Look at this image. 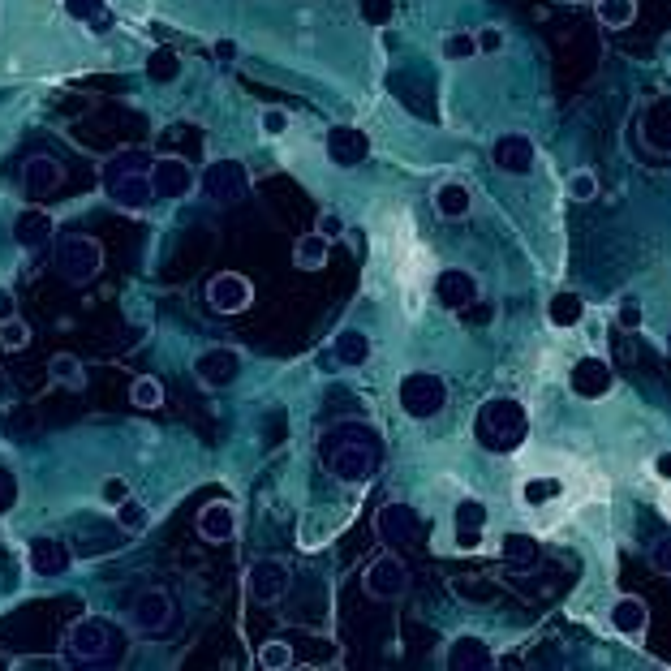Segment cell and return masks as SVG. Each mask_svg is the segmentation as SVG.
Segmentation results:
<instances>
[{
	"label": "cell",
	"instance_id": "1",
	"mask_svg": "<svg viewBox=\"0 0 671 671\" xmlns=\"http://www.w3.org/2000/svg\"><path fill=\"white\" fill-rule=\"evenodd\" d=\"M319 456H323V465L332 469V478L366 482V478H375V469L383 465V444L370 426L340 422L319 439Z\"/></svg>",
	"mask_w": 671,
	"mask_h": 671
},
{
	"label": "cell",
	"instance_id": "2",
	"mask_svg": "<svg viewBox=\"0 0 671 671\" xmlns=\"http://www.w3.org/2000/svg\"><path fill=\"white\" fill-rule=\"evenodd\" d=\"M474 435L487 452H517L530 435V418H525L521 401H508V396H495L478 409L474 418Z\"/></svg>",
	"mask_w": 671,
	"mask_h": 671
},
{
	"label": "cell",
	"instance_id": "3",
	"mask_svg": "<svg viewBox=\"0 0 671 671\" xmlns=\"http://www.w3.org/2000/svg\"><path fill=\"white\" fill-rule=\"evenodd\" d=\"M69 659L74 663H87V667H108V663H121L125 659V633L112 620H99V616H87L69 628Z\"/></svg>",
	"mask_w": 671,
	"mask_h": 671
},
{
	"label": "cell",
	"instance_id": "4",
	"mask_svg": "<svg viewBox=\"0 0 671 671\" xmlns=\"http://www.w3.org/2000/svg\"><path fill=\"white\" fill-rule=\"evenodd\" d=\"M448 405V388L444 379L431 375V370H413V375L401 379V409L409 413V418H435L439 409Z\"/></svg>",
	"mask_w": 671,
	"mask_h": 671
},
{
	"label": "cell",
	"instance_id": "5",
	"mask_svg": "<svg viewBox=\"0 0 671 671\" xmlns=\"http://www.w3.org/2000/svg\"><path fill=\"white\" fill-rule=\"evenodd\" d=\"M56 267H61V276L69 284H87L104 267V246L95 237H65L61 250H56Z\"/></svg>",
	"mask_w": 671,
	"mask_h": 671
},
{
	"label": "cell",
	"instance_id": "6",
	"mask_svg": "<svg viewBox=\"0 0 671 671\" xmlns=\"http://www.w3.org/2000/svg\"><path fill=\"white\" fill-rule=\"evenodd\" d=\"M203 190L207 198H216V203H241V198L250 194V173H246V164H237V160H216L203 173Z\"/></svg>",
	"mask_w": 671,
	"mask_h": 671
},
{
	"label": "cell",
	"instance_id": "7",
	"mask_svg": "<svg viewBox=\"0 0 671 671\" xmlns=\"http://www.w3.org/2000/svg\"><path fill=\"white\" fill-rule=\"evenodd\" d=\"M147 181H151L155 198H185L190 185H194V173H190L185 160H177V155H160V160H151Z\"/></svg>",
	"mask_w": 671,
	"mask_h": 671
},
{
	"label": "cell",
	"instance_id": "8",
	"mask_svg": "<svg viewBox=\"0 0 671 671\" xmlns=\"http://www.w3.org/2000/svg\"><path fill=\"white\" fill-rule=\"evenodd\" d=\"M409 590V568L401 555H379L366 568V594L370 598H401Z\"/></svg>",
	"mask_w": 671,
	"mask_h": 671
},
{
	"label": "cell",
	"instance_id": "9",
	"mask_svg": "<svg viewBox=\"0 0 671 671\" xmlns=\"http://www.w3.org/2000/svg\"><path fill=\"white\" fill-rule=\"evenodd\" d=\"M194 375H198V383H207V388H228V383L241 375V353L224 349V345L203 349L194 358Z\"/></svg>",
	"mask_w": 671,
	"mask_h": 671
},
{
	"label": "cell",
	"instance_id": "10",
	"mask_svg": "<svg viewBox=\"0 0 671 671\" xmlns=\"http://www.w3.org/2000/svg\"><path fill=\"white\" fill-rule=\"evenodd\" d=\"M173 598H168L164 590H138L134 594V607H130V620L142 628V633H164L168 624H173Z\"/></svg>",
	"mask_w": 671,
	"mask_h": 671
},
{
	"label": "cell",
	"instance_id": "11",
	"mask_svg": "<svg viewBox=\"0 0 671 671\" xmlns=\"http://www.w3.org/2000/svg\"><path fill=\"white\" fill-rule=\"evenodd\" d=\"M250 297H254V284L246 276H237V271H224V276L207 284V302L220 314H241L250 306Z\"/></svg>",
	"mask_w": 671,
	"mask_h": 671
},
{
	"label": "cell",
	"instance_id": "12",
	"mask_svg": "<svg viewBox=\"0 0 671 671\" xmlns=\"http://www.w3.org/2000/svg\"><path fill=\"white\" fill-rule=\"evenodd\" d=\"M246 590H250V598H259V603H276V598H284V590H289V568H284V560L250 564Z\"/></svg>",
	"mask_w": 671,
	"mask_h": 671
},
{
	"label": "cell",
	"instance_id": "13",
	"mask_svg": "<svg viewBox=\"0 0 671 671\" xmlns=\"http://www.w3.org/2000/svg\"><path fill=\"white\" fill-rule=\"evenodd\" d=\"M491 160L499 173H512V177H525L534 168V142L525 138V134H504V138H495V147H491Z\"/></svg>",
	"mask_w": 671,
	"mask_h": 671
},
{
	"label": "cell",
	"instance_id": "14",
	"mask_svg": "<svg viewBox=\"0 0 671 671\" xmlns=\"http://www.w3.org/2000/svg\"><path fill=\"white\" fill-rule=\"evenodd\" d=\"M327 155H332V164H340V168H358L370 155V138L358 125H336V130L327 134Z\"/></svg>",
	"mask_w": 671,
	"mask_h": 671
},
{
	"label": "cell",
	"instance_id": "15",
	"mask_svg": "<svg viewBox=\"0 0 671 671\" xmlns=\"http://www.w3.org/2000/svg\"><path fill=\"white\" fill-rule=\"evenodd\" d=\"M435 297H439V306H448V310H469L478 302V280L469 276V271H439V280H435Z\"/></svg>",
	"mask_w": 671,
	"mask_h": 671
},
{
	"label": "cell",
	"instance_id": "16",
	"mask_svg": "<svg viewBox=\"0 0 671 671\" xmlns=\"http://www.w3.org/2000/svg\"><path fill=\"white\" fill-rule=\"evenodd\" d=\"M108 198L117 207H125V211H142L155 194H151V181L142 177L138 168H130V173H112L108 177Z\"/></svg>",
	"mask_w": 671,
	"mask_h": 671
},
{
	"label": "cell",
	"instance_id": "17",
	"mask_svg": "<svg viewBox=\"0 0 671 671\" xmlns=\"http://www.w3.org/2000/svg\"><path fill=\"white\" fill-rule=\"evenodd\" d=\"M641 138H646L650 151L671 155V95H659L641 117Z\"/></svg>",
	"mask_w": 671,
	"mask_h": 671
},
{
	"label": "cell",
	"instance_id": "18",
	"mask_svg": "<svg viewBox=\"0 0 671 671\" xmlns=\"http://www.w3.org/2000/svg\"><path fill=\"white\" fill-rule=\"evenodd\" d=\"M375 534L388 542H413V534H418V512L409 504H383L375 512Z\"/></svg>",
	"mask_w": 671,
	"mask_h": 671
},
{
	"label": "cell",
	"instance_id": "19",
	"mask_svg": "<svg viewBox=\"0 0 671 671\" xmlns=\"http://www.w3.org/2000/svg\"><path fill=\"white\" fill-rule=\"evenodd\" d=\"M568 383H573V392L585 396V401H598V396L611 392V366L603 358H581L573 366V375H568Z\"/></svg>",
	"mask_w": 671,
	"mask_h": 671
},
{
	"label": "cell",
	"instance_id": "20",
	"mask_svg": "<svg viewBox=\"0 0 671 671\" xmlns=\"http://www.w3.org/2000/svg\"><path fill=\"white\" fill-rule=\"evenodd\" d=\"M452 525H456V547L474 551L482 542V525H487V504H478V499H461L456 512H452Z\"/></svg>",
	"mask_w": 671,
	"mask_h": 671
},
{
	"label": "cell",
	"instance_id": "21",
	"mask_svg": "<svg viewBox=\"0 0 671 671\" xmlns=\"http://www.w3.org/2000/svg\"><path fill=\"white\" fill-rule=\"evenodd\" d=\"M69 560H74V551L65 547L61 538H35L31 542V568L39 577H61V573H69Z\"/></svg>",
	"mask_w": 671,
	"mask_h": 671
},
{
	"label": "cell",
	"instance_id": "22",
	"mask_svg": "<svg viewBox=\"0 0 671 671\" xmlns=\"http://www.w3.org/2000/svg\"><path fill=\"white\" fill-rule=\"evenodd\" d=\"M448 667L452 671H491L495 667V654L482 637H456L448 646Z\"/></svg>",
	"mask_w": 671,
	"mask_h": 671
},
{
	"label": "cell",
	"instance_id": "23",
	"mask_svg": "<svg viewBox=\"0 0 671 671\" xmlns=\"http://www.w3.org/2000/svg\"><path fill=\"white\" fill-rule=\"evenodd\" d=\"M56 185H61V164H56L52 155H31V160L22 164V190L31 198L52 194Z\"/></svg>",
	"mask_w": 671,
	"mask_h": 671
},
{
	"label": "cell",
	"instance_id": "24",
	"mask_svg": "<svg viewBox=\"0 0 671 671\" xmlns=\"http://www.w3.org/2000/svg\"><path fill=\"white\" fill-rule=\"evenodd\" d=\"M198 534H203L207 542H228L237 534V512L233 504H207L203 512H198Z\"/></svg>",
	"mask_w": 671,
	"mask_h": 671
},
{
	"label": "cell",
	"instance_id": "25",
	"mask_svg": "<svg viewBox=\"0 0 671 671\" xmlns=\"http://www.w3.org/2000/svg\"><path fill=\"white\" fill-rule=\"evenodd\" d=\"M646 624H650V616H646V603L641 598H616V607H611V628L616 633H624V637H637V633H646Z\"/></svg>",
	"mask_w": 671,
	"mask_h": 671
},
{
	"label": "cell",
	"instance_id": "26",
	"mask_svg": "<svg viewBox=\"0 0 671 671\" xmlns=\"http://www.w3.org/2000/svg\"><path fill=\"white\" fill-rule=\"evenodd\" d=\"M13 237H18L22 250H39L52 237V216H44V211H22L18 224H13Z\"/></svg>",
	"mask_w": 671,
	"mask_h": 671
},
{
	"label": "cell",
	"instance_id": "27",
	"mask_svg": "<svg viewBox=\"0 0 671 671\" xmlns=\"http://www.w3.org/2000/svg\"><path fill=\"white\" fill-rule=\"evenodd\" d=\"M469 203H474V198H469V185L465 181H444L435 190V211L444 220H461L465 211H469Z\"/></svg>",
	"mask_w": 671,
	"mask_h": 671
},
{
	"label": "cell",
	"instance_id": "28",
	"mask_svg": "<svg viewBox=\"0 0 671 671\" xmlns=\"http://www.w3.org/2000/svg\"><path fill=\"white\" fill-rule=\"evenodd\" d=\"M332 353L345 366H362L366 358H370V340H366V332H358V327H345V332L336 336V345H332Z\"/></svg>",
	"mask_w": 671,
	"mask_h": 671
},
{
	"label": "cell",
	"instance_id": "29",
	"mask_svg": "<svg viewBox=\"0 0 671 671\" xmlns=\"http://www.w3.org/2000/svg\"><path fill=\"white\" fill-rule=\"evenodd\" d=\"M581 314H585V302H581L577 293H555L551 302H547V319L555 327H577Z\"/></svg>",
	"mask_w": 671,
	"mask_h": 671
},
{
	"label": "cell",
	"instance_id": "30",
	"mask_svg": "<svg viewBox=\"0 0 671 671\" xmlns=\"http://www.w3.org/2000/svg\"><path fill=\"white\" fill-rule=\"evenodd\" d=\"M48 379L61 383V388H82V383H87V370H82V362L74 358V353H56V358L48 362Z\"/></svg>",
	"mask_w": 671,
	"mask_h": 671
},
{
	"label": "cell",
	"instance_id": "31",
	"mask_svg": "<svg viewBox=\"0 0 671 671\" xmlns=\"http://www.w3.org/2000/svg\"><path fill=\"white\" fill-rule=\"evenodd\" d=\"M293 263L306 267V271H319L327 263V237L323 233H306L302 241H297V250H293Z\"/></svg>",
	"mask_w": 671,
	"mask_h": 671
},
{
	"label": "cell",
	"instance_id": "32",
	"mask_svg": "<svg viewBox=\"0 0 671 671\" xmlns=\"http://www.w3.org/2000/svg\"><path fill=\"white\" fill-rule=\"evenodd\" d=\"M147 78L151 82H177L181 78V56L173 48H155L147 56Z\"/></svg>",
	"mask_w": 671,
	"mask_h": 671
},
{
	"label": "cell",
	"instance_id": "33",
	"mask_svg": "<svg viewBox=\"0 0 671 671\" xmlns=\"http://www.w3.org/2000/svg\"><path fill=\"white\" fill-rule=\"evenodd\" d=\"M504 560H508L512 568H530V564L538 560V538H530V534H508V538H504Z\"/></svg>",
	"mask_w": 671,
	"mask_h": 671
},
{
	"label": "cell",
	"instance_id": "34",
	"mask_svg": "<svg viewBox=\"0 0 671 671\" xmlns=\"http://www.w3.org/2000/svg\"><path fill=\"white\" fill-rule=\"evenodd\" d=\"M594 5H598V22L611 26V31H620V26L637 18V0H594Z\"/></svg>",
	"mask_w": 671,
	"mask_h": 671
},
{
	"label": "cell",
	"instance_id": "35",
	"mask_svg": "<svg viewBox=\"0 0 671 671\" xmlns=\"http://www.w3.org/2000/svg\"><path fill=\"white\" fill-rule=\"evenodd\" d=\"M147 504H138V499L134 495H125L121 499V504H117V525H121V530L125 534H138V530H147Z\"/></svg>",
	"mask_w": 671,
	"mask_h": 671
},
{
	"label": "cell",
	"instance_id": "36",
	"mask_svg": "<svg viewBox=\"0 0 671 671\" xmlns=\"http://www.w3.org/2000/svg\"><path fill=\"white\" fill-rule=\"evenodd\" d=\"M130 401H134L138 409H160V405H164V383H160V379H151V375L134 379V388H130Z\"/></svg>",
	"mask_w": 671,
	"mask_h": 671
},
{
	"label": "cell",
	"instance_id": "37",
	"mask_svg": "<svg viewBox=\"0 0 671 671\" xmlns=\"http://www.w3.org/2000/svg\"><path fill=\"white\" fill-rule=\"evenodd\" d=\"M31 345V327H26V319H18V314H9V319H0V349H26Z\"/></svg>",
	"mask_w": 671,
	"mask_h": 671
},
{
	"label": "cell",
	"instance_id": "38",
	"mask_svg": "<svg viewBox=\"0 0 671 671\" xmlns=\"http://www.w3.org/2000/svg\"><path fill=\"white\" fill-rule=\"evenodd\" d=\"M444 61H469V56H478V39L474 35H465V31H456L444 39Z\"/></svg>",
	"mask_w": 671,
	"mask_h": 671
},
{
	"label": "cell",
	"instance_id": "39",
	"mask_svg": "<svg viewBox=\"0 0 671 671\" xmlns=\"http://www.w3.org/2000/svg\"><path fill=\"white\" fill-rule=\"evenodd\" d=\"M358 13L370 26H388L396 18V0H358Z\"/></svg>",
	"mask_w": 671,
	"mask_h": 671
},
{
	"label": "cell",
	"instance_id": "40",
	"mask_svg": "<svg viewBox=\"0 0 671 671\" xmlns=\"http://www.w3.org/2000/svg\"><path fill=\"white\" fill-rule=\"evenodd\" d=\"M259 667H263V671H284V667H293V650L284 646V641H267V646L259 650Z\"/></svg>",
	"mask_w": 671,
	"mask_h": 671
},
{
	"label": "cell",
	"instance_id": "41",
	"mask_svg": "<svg viewBox=\"0 0 671 671\" xmlns=\"http://www.w3.org/2000/svg\"><path fill=\"white\" fill-rule=\"evenodd\" d=\"M564 487L555 478H534V482H525V504H547V499H560Z\"/></svg>",
	"mask_w": 671,
	"mask_h": 671
},
{
	"label": "cell",
	"instance_id": "42",
	"mask_svg": "<svg viewBox=\"0 0 671 671\" xmlns=\"http://www.w3.org/2000/svg\"><path fill=\"white\" fill-rule=\"evenodd\" d=\"M568 194H573L577 203H585V198H594V194H598L594 173H573V177H568Z\"/></svg>",
	"mask_w": 671,
	"mask_h": 671
},
{
	"label": "cell",
	"instance_id": "43",
	"mask_svg": "<svg viewBox=\"0 0 671 671\" xmlns=\"http://www.w3.org/2000/svg\"><path fill=\"white\" fill-rule=\"evenodd\" d=\"M99 9H104V0H65V13L78 22H91Z\"/></svg>",
	"mask_w": 671,
	"mask_h": 671
},
{
	"label": "cell",
	"instance_id": "44",
	"mask_svg": "<svg viewBox=\"0 0 671 671\" xmlns=\"http://www.w3.org/2000/svg\"><path fill=\"white\" fill-rule=\"evenodd\" d=\"M263 130H267L271 138H280L284 130H289V112H284V108H267V112H263Z\"/></svg>",
	"mask_w": 671,
	"mask_h": 671
},
{
	"label": "cell",
	"instance_id": "45",
	"mask_svg": "<svg viewBox=\"0 0 671 671\" xmlns=\"http://www.w3.org/2000/svg\"><path fill=\"white\" fill-rule=\"evenodd\" d=\"M99 495H104V504H112V508H117L121 499L130 495V482H125V478H108L104 487H99Z\"/></svg>",
	"mask_w": 671,
	"mask_h": 671
},
{
	"label": "cell",
	"instance_id": "46",
	"mask_svg": "<svg viewBox=\"0 0 671 671\" xmlns=\"http://www.w3.org/2000/svg\"><path fill=\"white\" fill-rule=\"evenodd\" d=\"M35 426H39L35 409H22V413H13V418H9V431H13V435H31Z\"/></svg>",
	"mask_w": 671,
	"mask_h": 671
},
{
	"label": "cell",
	"instance_id": "47",
	"mask_svg": "<svg viewBox=\"0 0 671 671\" xmlns=\"http://www.w3.org/2000/svg\"><path fill=\"white\" fill-rule=\"evenodd\" d=\"M616 319H620V327H628V332H637V327H641V306L633 302V297H628V302H620Z\"/></svg>",
	"mask_w": 671,
	"mask_h": 671
},
{
	"label": "cell",
	"instance_id": "48",
	"mask_svg": "<svg viewBox=\"0 0 671 671\" xmlns=\"http://www.w3.org/2000/svg\"><path fill=\"white\" fill-rule=\"evenodd\" d=\"M650 560H654V568H663V573H671V534L659 542V547L650 551Z\"/></svg>",
	"mask_w": 671,
	"mask_h": 671
},
{
	"label": "cell",
	"instance_id": "49",
	"mask_svg": "<svg viewBox=\"0 0 671 671\" xmlns=\"http://www.w3.org/2000/svg\"><path fill=\"white\" fill-rule=\"evenodd\" d=\"M319 233H323L327 241H332V237H340V233H345V224H340V216H336V211H323V220H319Z\"/></svg>",
	"mask_w": 671,
	"mask_h": 671
},
{
	"label": "cell",
	"instance_id": "50",
	"mask_svg": "<svg viewBox=\"0 0 671 671\" xmlns=\"http://www.w3.org/2000/svg\"><path fill=\"white\" fill-rule=\"evenodd\" d=\"M474 39H478V52H499V48H504V35L491 31V26L482 35H474Z\"/></svg>",
	"mask_w": 671,
	"mask_h": 671
},
{
	"label": "cell",
	"instance_id": "51",
	"mask_svg": "<svg viewBox=\"0 0 671 671\" xmlns=\"http://www.w3.org/2000/svg\"><path fill=\"white\" fill-rule=\"evenodd\" d=\"M211 56H216V61H220V65H228V61H237V44H233V39H220V44H216V48H211Z\"/></svg>",
	"mask_w": 671,
	"mask_h": 671
},
{
	"label": "cell",
	"instance_id": "52",
	"mask_svg": "<svg viewBox=\"0 0 671 671\" xmlns=\"http://www.w3.org/2000/svg\"><path fill=\"white\" fill-rule=\"evenodd\" d=\"M9 314H18V302H13V293L0 284V319H9Z\"/></svg>",
	"mask_w": 671,
	"mask_h": 671
},
{
	"label": "cell",
	"instance_id": "53",
	"mask_svg": "<svg viewBox=\"0 0 671 671\" xmlns=\"http://www.w3.org/2000/svg\"><path fill=\"white\" fill-rule=\"evenodd\" d=\"M654 474H659V478H671V452H663L659 461H654Z\"/></svg>",
	"mask_w": 671,
	"mask_h": 671
},
{
	"label": "cell",
	"instance_id": "54",
	"mask_svg": "<svg viewBox=\"0 0 671 671\" xmlns=\"http://www.w3.org/2000/svg\"><path fill=\"white\" fill-rule=\"evenodd\" d=\"M108 26H112V22H108V13H104V9H99V13H95V18H91V31H95V35H104V31H108Z\"/></svg>",
	"mask_w": 671,
	"mask_h": 671
},
{
	"label": "cell",
	"instance_id": "55",
	"mask_svg": "<svg viewBox=\"0 0 671 671\" xmlns=\"http://www.w3.org/2000/svg\"><path fill=\"white\" fill-rule=\"evenodd\" d=\"M18 667L26 671V667H61V663H56V659H18Z\"/></svg>",
	"mask_w": 671,
	"mask_h": 671
},
{
	"label": "cell",
	"instance_id": "56",
	"mask_svg": "<svg viewBox=\"0 0 671 671\" xmlns=\"http://www.w3.org/2000/svg\"><path fill=\"white\" fill-rule=\"evenodd\" d=\"M667 349H671V336H667Z\"/></svg>",
	"mask_w": 671,
	"mask_h": 671
},
{
	"label": "cell",
	"instance_id": "57",
	"mask_svg": "<svg viewBox=\"0 0 671 671\" xmlns=\"http://www.w3.org/2000/svg\"><path fill=\"white\" fill-rule=\"evenodd\" d=\"M585 5H594V0H585Z\"/></svg>",
	"mask_w": 671,
	"mask_h": 671
}]
</instances>
